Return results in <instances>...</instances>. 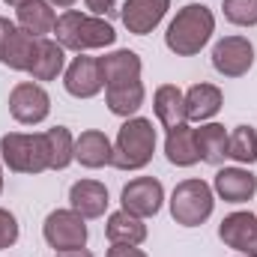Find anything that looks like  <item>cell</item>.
<instances>
[{
  "instance_id": "6da1fadb",
  "label": "cell",
  "mask_w": 257,
  "mask_h": 257,
  "mask_svg": "<svg viewBox=\"0 0 257 257\" xmlns=\"http://www.w3.org/2000/svg\"><path fill=\"white\" fill-rule=\"evenodd\" d=\"M212 33H215V15H212V9L203 6V3H189L168 24L165 45L177 57H194L212 39Z\"/></svg>"
},
{
  "instance_id": "7a4b0ae2",
  "label": "cell",
  "mask_w": 257,
  "mask_h": 257,
  "mask_svg": "<svg viewBox=\"0 0 257 257\" xmlns=\"http://www.w3.org/2000/svg\"><path fill=\"white\" fill-rule=\"evenodd\" d=\"M54 36L57 42L69 48V51H93V48H108L117 42V30L99 18V15H84L78 9H66L63 15H57V24H54Z\"/></svg>"
},
{
  "instance_id": "3957f363",
  "label": "cell",
  "mask_w": 257,
  "mask_h": 257,
  "mask_svg": "<svg viewBox=\"0 0 257 257\" xmlns=\"http://www.w3.org/2000/svg\"><path fill=\"white\" fill-rule=\"evenodd\" d=\"M156 153V126L147 117H128L117 132L114 141V159L111 165L117 171H141L153 162Z\"/></svg>"
},
{
  "instance_id": "277c9868",
  "label": "cell",
  "mask_w": 257,
  "mask_h": 257,
  "mask_svg": "<svg viewBox=\"0 0 257 257\" xmlns=\"http://www.w3.org/2000/svg\"><path fill=\"white\" fill-rule=\"evenodd\" d=\"M0 162L15 174H42L48 171V147L45 135L9 132L0 138Z\"/></svg>"
},
{
  "instance_id": "5b68a950",
  "label": "cell",
  "mask_w": 257,
  "mask_h": 257,
  "mask_svg": "<svg viewBox=\"0 0 257 257\" xmlns=\"http://www.w3.org/2000/svg\"><path fill=\"white\" fill-rule=\"evenodd\" d=\"M212 206H215V194L212 186L203 180H183L171 194V215L183 227H200L212 215Z\"/></svg>"
},
{
  "instance_id": "8992f818",
  "label": "cell",
  "mask_w": 257,
  "mask_h": 257,
  "mask_svg": "<svg viewBox=\"0 0 257 257\" xmlns=\"http://www.w3.org/2000/svg\"><path fill=\"white\" fill-rule=\"evenodd\" d=\"M87 218L75 209H54L42 224V236L54 251H75L87 245Z\"/></svg>"
},
{
  "instance_id": "52a82bcc",
  "label": "cell",
  "mask_w": 257,
  "mask_h": 257,
  "mask_svg": "<svg viewBox=\"0 0 257 257\" xmlns=\"http://www.w3.org/2000/svg\"><path fill=\"white\" fill-rule=\"evenodd\" d=\"M9 114L21 126H36L51 114V96L33 81H21L9 93Z\"/></svg>"
},
{
  "instance_id": "ba28073f",
  "label": "cell",
  "mask_w": 257,
  "mask_h": 257,
  "mask_svg": "<svg viewBox=\"0 0 257 257\" xmlns=\"http://www.w3.org/2000/svg\"><path fill=\"white\" fill-rule=\"evenodd\" d=\"M254 66V45L245 36H224L212 48V69L224 78H242Z\"/></svg>"
},
{
  "instance_id": "9c48e42d",
  "label": "cell",
  "mask_w": 257,
  "mask_h": 257,
  "mask_svg": "<svg viewBox=\"0 0 257 257\" xmlns=\"http://www.w3.org/2000/svg\"><path fill=\"white\" fill-rule=\"evenodd\" d=\"M63 87H66V93L75 96V99H93V96H99L105 90V78H102L99 57L78 54L72 63L66 66Z\"/></svg>"
},
{
  "instance_id": "30bf717a",
  "label": "cell",
  "mask_w": 257,
  "mask_h": 257,
  "mask_svg": "<svg viewBox=\"0 0 257 257\" xmlns=\"http://www.w3.org/2000/svg\"><path fill=\"white\" fill-rule=\"evenodd\" d=\"M162 200H165V189L156 177H138L132 180L123 194H120V203L123 209L138 215V218H150L162 209Z\"/></svg>"
},
{
  "instance_id": "8fae6325",
  "label": "cell",
  "mask_w": 257,
  "mask_h": 257,
  "mask_svg": "<svg viewBox=\"0 0 257 257\" xmlns=\"http://www.w3.org/2000/svg\"><path fill=\"white\" fill-rule=\"evenodd\" d=\"M218 239L245 257H257V215L251 212H230L218 224Z\"/></svg>"
},
{
  "instance_id": "7c38bea8",
  "label": "cell",
  "mask_w": 257,
  "mask_h": 257,
  "mask_svg": "<svg viewBox=\"0 0 257 257\" xmlns=\"http://www.w3.org/2000/svg\"><path fill=\"white\" fill-rule=\"evenodd\" d=\"M168 9H171V0H126L120 9V18H123L128 33L147 36L162 24Z\"/></svg>"
},
{
  "instance_id": "4fadbf2b",
  "label": "cell",
  "mask_w": 257,
  "mask_h": 257,
  "mask_svg": "<svg viewBox=\"0 0 257 257\" xmlns=\"http://www.w3.org/2000/svg\"><path fill=\"white\" fill-rule=\"evenodd\" d=\"M212 192L227 203H245L257 194V177L245 168H221L212 180Z\"/></svg>"
},
{
  "instance_id": "5bb4252c",
  "label": "cell",
  "mask_w": 257,
  "mask_h": 257,
  "mask_svg": "<svg viewBox=\"0 0 257 257\" xmlns=\"http://www.w3.org/2000/svg\"><path fill=\"white\" fill-rule=\"evenodd\" d=\"M108 203V189L99 180H78L69 189V209H75L84 218H102Z\"/></svg>"
},
{
  "instance_id": "9a60e30c",
  "label": "cell",
  "mask_w": 257,
  "mask_h": 257,
  "mask_svg": "<svg viewBox=\"0 0 257 257\" xmlns=\"http://www.w3.org/2000/svg\"><path fill=\"white\" fill-rule=\"evenodd\" d=\"M114 159V144L108 141L105 132L99 128H87L75 138V162H81L84 168L96 171V168H105L111 165Z\"/></svg>"
},
{
  "instance_id": "2e32d148",
  "label": "cell",
  "mask_w": 257,
  "mask_h": 257,
  "mask_svg": "<svg viewBox=\"0 0 257 257\" xmlns=\"http://www.w3.org/2000/svg\"><path fill=\"white\" fill-rule=\"evenodd\" d=\"M153 111H156V120L162 123V128H168V132L189 123V117H186V93L177 84H162L156 90Z\"/></svg>"
},
{
  "instance_id": "e0dca14e",
  "label": "cell",
  "mask_w": 257,
  "mask_h": 257,
  "mask_svg": "<svg viewBox=\"0 0 257 257\" xmlns=\"http://www.w3.org/2000/svg\"><path fill=\"white\" fill-rule=\"evenodd\" d=\"M99 66H102L105 87H120V84L141 81V57L128 48H120V51H111V54L99 57Z\"/></svg>"
},
{
  "instance_id": "ac0fdd59",
  "label": "cell",
  "mask_w": 257,
  "mask_h": 257,
  "mask_svg": "<svg viewBox=\"0 0 257 257\" xmlns=\"http://www.w3.org/2000/svg\"><path fill=\"white\" fill-rule=\"evenodd\" d=\"M15 18H18V27L36 39H45V33H54V24H57L54 6L48 0H27L15 6Z\"/></svg>"
},
{
  "instance_id": "d6986e66",
  "label": "cell",
  "mask_w": 257,
  "mask_h": 257,
  "mask_svg": "<svg viewBox=\"0 0 257 257\" xmlns=\"http://www.w3.org/2000/svg\"><path fill=\"white\" fill-rule=\"evenodd\" d=\"M224 105V96L215 84H194L186 93V117L194 123H206L212 120Z\"/></svg>"
},
{
  "instance_id": "ffe728a7",
  "label": "cell",
  "mask_w": 257,
  "mask_h": 257,
  "mask_svg": "<svg viewBox=\"0 0 257 257\" xmlns=\"http://www.w3.org/2000/svg\"><path fill=\"white\" fill-rule=\"evenodd\" d=\"M63 69H66V48L57 39H39L36 54H33V66H30L33 81H54Z\"/></svg>"
},
{
  "instance_id": "44dd1931",
  "label": "cell",
  "mask_w": 257,
  "mask_h": 257,
  "mask_svg": "<svg viewBox=\"0 0 257 257\" xmlns=\"http://www.w3.org/2000/svg\"><path fill=\"white\" fill-rule=\"evenodd\" d=\"M165 156H168V162L177 165V168H192V165L200 162L197 144H194V128L189 126V123L168 132V138H165Z\"/></svg>"
},
{
  "instance_id": "7402d4cb",
  "label": "cell",
  "mask_w": 257,
  "mask_h": 257,
  "mask_svg": "<svg viewBox=\"0 0 257 257\" xmlns=\"http://www.w3.org/2000/svg\"><path fill=\"white\" fill-rule=\"evenodd\" d=\"M194 144H197V156L206 165H221L227 159V132L221 123H203L194 128Z\"/></svg>"
},
{
  "instance_id": "603a6c76",
  "label": "cell",
  "mask_w": 257,
  "mask_h": 257,
  "mask_svg": "<svg viewBox=\"0 0 257 257\" xmlns=\"http://www.w3.org/2000/svg\"><path fill=\"white\" fill-rule=\"evenodd\" d=\"M36 45H39L36 36H30V33L21 30V27H15L12 36H9V42H6V48H3L0 63H6L9 69H15V72H30V66H33V54H36Z\"/></svg>"
},
{
  "instance_id": "cb8c5ba5",
  "label": "cell",
  "mask_w": 257,
  "mask_h": 257,
  "mask_svg": "<svg viewBox=\"0 0 257 257\" xmlns=\"http://www.w3.org/2000/svg\"><path fill=\"white\" fill-rule=\"evenodd\" d=\"M105 233H108L111 242L141 245V242L147 239V224H144V218H138V215H132L126 209H120V212H111V215H108Z\"/></svg>"
},
{
  "instance_id": "d4e9b609",
  "label": "cell",
  "mask_w": 257,
  "mask_h": 257,
  "mask_svg": "<svg viewBox=\"0 0 257 257\" xmlns=\"http://www.w3.org/2000/svg\"><path fill=\"white\" fill-rule=\"evenodd\" d=\"M144 84L141 81H132V84H120V87H105V102H108V111L117 114V117H132L138 114V108L144 105Z\"/></svg>"
},
{
  "instance_id": "484cf974",
  "label": "cell",
  "mask_w": 257,
  "mask_h": 257,
  "mask_svg": "<svg viewBox=\"0 0 257 257\" xmlns=\"http://www.w3.org/2000/svg\"><path fill=\"white\" fill-rule=\"evenodd\" d=\"M45 135V147H48V171H63L75 159V138L66 126H54Z\"/></svg>"
},
{
  "instance_id": "4316f807",
  "label": "cell",
  "mask_w": 257,
  "mask_h": 257,
  "mask_svg": "<svg viewBox=\"0 0 257 257\" xmlns=\"http://www.w3.org/2000/svg\"><path fill=\"white\" fill-rule=\"evenodd\" d=\"M227 159H233L239 165L257 162V132L251 126H236L227 135Z\"/></svg>"
},
{
  "instance_id": "83f0119b",
  "label": "cell",
  "mask_w": 257,
  "mask_h": 257,
  "mask_svg": "<svg viewBox=\"0 0 257 257\" xmlns=\"http://www.w3.org/2000/svg\"><path fill=\"white\" fill-rule=\"evenodd\" d=\"M224 18L236 27H254L257 24V0H221Z\"/></svg>"
},
{
  "instance_id": "f1b7e54d",
  "label": "cell",
  "mask_w": 257,
  "mask_h": 257,
  "mask_svg": "<svg viewBox=\"0 0 257 257\" xmlns=\"http://www.w3.org/2000/svg\"><path fill=\"white\" fill-rule=\"evenodd\" d=\"M18 242V221L9 209H0V251Z\"/></svg>"
},
{
  "instance_id": "f546056e",
  "label": "cell",
  "mask_w": 257,
  "mask_h": 257,
  "mask_svg": "<svg viewBox=\"0 0 257 257\" xmlns=\"http://www.w3.org/2000/svg\"><path fill=\"white\" fill-rule=\"evenodd\" d=\"M84 3H87L90 15H99V18H105L117 9V0H84Z\"/></svg>"
},
{
  "instance_id": "4dcf8cb0",
  "label": "cell",
  "mask_w": 257,
  "mask_h": 257,
  "mask_svg": "<svg viewBox=\"0 0 257 257\" xmlns=\"http://www.w3.org/2000/svg\"><path fill=\"white\" fill-rule=\"evenodd\" d=\"M105 257H147L138 245H123V242H111V248H108V254Z\"/></svg>"
},
{
  "instance_id": "1f68e13d",
  "label": "cell",
  "mask_w": 257,
  "mask_h": 257,
  "mask_svg": "<svg viewBox=\"0 0 257 257\" xmlns=\"http://www.w3.org/2000/svg\"><path fill=\"white\" fill-rule=\"evenodd\" d=\"M12 30H15V24H12L9 18H0V57H3V48H6V42H9V36H12Z\"/></svg>"
},
{
  "instance_id": "d6a6232c",
  "label": "cell",
  "mask_w": 257,
  "mask_h": 257,
  "mask_svg": "<svg viewBox=\"0 0 257 257\" xmlns=\"http://www.w3.org/2000/svg\"><path fill=\"white\" fill-rule=\"evenodd\" d=\"M54 257H93L87 248H75V251H54Z\"/></svg>"
},
{
  "instance_id": "836d02e7",
  "label": "cell",
  "mask_w": 257,
  "mask_h": 257,
  "mask_svg": "<svg viewBox=\"0 0 257 257\" xmlns=\"http://www.w3.org/2000/svg\"><path fill=\"white\" fill-rule=\"evenodd\" d=\"M48 3H51V6H60V9H69L75 0H48Z\"/></svg>"
},
{
  "instance_id": "e575fe53",
  "label": "cell",
  "mask_w": 257,
  "mask_h": 257,
  "mask_svg": "<svg viewBox=\"0 0 257 257\" xmlns=\"http://www.w3.org/2000/svg\"><path fill=\"white\" fill-rule=\"evenodd\" d=\"M9 6H21V3H27V0H6Z\"/></svg>"
},
{
  "instance_id": "d590c367",
  "label": "cell",
  "mask_w": 257,
  "mask_h": 257,
  "mask_svg": "<svg viewBox=\"0 0 257 257\" xmlns=\"http://www.w3.org/2000/svg\"><path fill=\"white\" fill-rule=\"evenodd\" d=\"M0 192H3V168H0Z\"/></svg>"
}]
</instances>
